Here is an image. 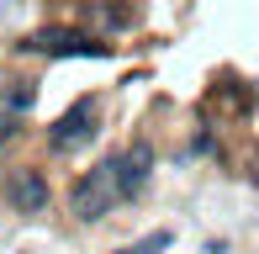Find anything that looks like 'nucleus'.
Segmentation results:
<instances>
[{
	"instance_id": "5",
	"label": "nucleus",
	"mask_w": 259,
	"mask_h": 254,
	"mask_svg": "<svg viewBox=\"0 0 259 254\" xmlns=\"http://www.w3.org/2000/svg\"><path fill=\"white\" fill-rule=\"evenodd\" d=\"M116 175H122V201H127V196H138V191L148 186V175H154V143L138 138L127 154H116Z\"/></svg>"
},
{
	"instance_id": "6",
	"label": "nucleus",
	"mask_w": 259,
	"mask_h": 254,
	"mask_svg": "<svg viewBox=\"0 0 259 254\" xmlns=\"http://www.w3.org/2000/svg\"><path fill=\"white\" fill-rule=\"evenodd\" d=\"M6 138H11V117L0 111V143H6Z\"/></svg>"
},
{
	"instance_id": "2",
	"label": "nucleus",
	"mask_w": 259,
	"mask_h": 254,
	"mask_svg": "<svg viewBox=\"0 0 259 254\" xmlns=\"http://www.w3.org/2000/svg\"><path fill=\"white\" fill-rule=\"evenodd\" d=\"M21 48L48 53V59H101L106 43H90L85 32H69V27H42V32H32Z\"/></svg>"
},
{
	"instance_id": "3",
	"label": "nucleus",
	"mask_w": 259,
	"mask_h": 254,
	"mask_svg": "<svg viewBox=\"0 0 259 254\" xmlns=\"http://www.w3.org/2000/svg\"><path fill=\"white\" fill-rule=\"evenodd\" d=\"M90 138H96V101H74V106L48 127V148L53 154H74V148H85Z\"/></svg>"
},
{
	"instance_id": "7",
	"label": "nucleus",
	"mask_w": 259,
	"mask_h": 254,
	"mask_svg": "<svg viewBox=\"0 0 259 254\" xmlns=\"http://www.w3.org/2000/svg\"><path fill=\"white\" fill-rule=\"evenodd\" d=\"M254 186H259V154H254Z\"/></svg>"
},
{
	"instance_id": "1",
	"label": "nucleus",
	"mask_w": 259,
	"mask_h": 254,
	"mask_svg": "<svg viewBox=\"0 0 259 254\" xmlns=\"http://www.w3.org/2000/svg\"><path fill=\"white\" fill-rule=\"evenodd\" d=\"M69 201H74V217H79V223H101V217L122 201V175H116V159H101V164L74 186Z\"/></svg>"
},
{
	"instance_id": "4",
	"label": "nucleus",
	"mask_w": 259,
	"mask_h": 254,
	"mask_svg": "<svg viewBox=\"0 0 259 254\" xmlns=\"http://www.w3.org/2000/svg\"><path fill=\"white\" fill-rule=\"evenodd\" d=\"M6 196H11V206L16 212H27V217H37V212H48V180H42V170H16V175L6 180Z\"/></svg>"
}]
</instances>
